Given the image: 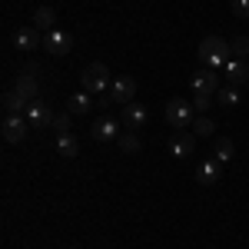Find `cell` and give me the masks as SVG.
Wrapping results in <instances>:
<instances>
[{"label": "cell", "mask_w": 249, "mask_h": 249, "mask_svg": "<svg viewBox=\"0 0 249 249\" xmlns=\"http://www.w3.org/2000/svg\"><path fill=\"white\" fill-rule=\"evenodd\" d=\"M230 7H232V17H239V20H249V0H232Z\"/></svg>", "instance_id": "obj_27"}, {"label": "cell", "mask_w": 249, "mask_h": 249, "mask_svg": "<svg viewBox=\"0 0 249 249\" xmlns=\"http://www.w3.org/2000/svg\"><path fill=\"white\" fill-rule=\"evenodd\" d=\"M230 57H232V53H230V43L219 37V34H210V37L199 43V60H203L210 70H223Z\"/></svg>", "instance_id": "obj_2"}, {"label": "cell", "mask_w": 249, "mask_h": 249, "mask_svg": "<svg viewBox=\"0 0 249 249\" xmlns=\"http://www.w3.org/2000/svg\"><path fill=\"white\" fill-rule=\"evenodd\" d=\"M216 103H223V107H236V103H239L236 87H219V90H216Z\"/></svg>", "instance_id": "obj_23"}, {"label": "cell", "mask_w": 249, "mask_h": 249, "mask_svg": "<svg viewBox=\"0 0 249 249\" xmlns=\"http://www.w3.org/2000/svg\"><path fill=\"white\" fill-rule=\"evenodd\" d=\"M223 73H226V80H230V87L246 83V80H249V60L230 57V60H226V67H223Z\"/></svg>", "instance_id": "obj_13"}, {"label": "cell", "mask_w": 249, "mask_h": 249, "mask_svg": "<svg viewBox=\"0 0 249 249\" xmlns=\"http://www.w3.org/2000/svg\"><path fill=\"white\" fill-rule=\"evenodd\" d=\"M196 179H199L203 186H213V183H219V179H223V163H219L216 156H206V160L196 166Z\"/></svg>", "instance_id": "obj_10"}, {"label": "cell", "mask_w": 249, "mask_h": 249, "mask_svg": "<svg viewBox=\"0 0 249 249\" xmlns=\"http://www.w3.org/2000/svg\"><path fill=\"white\" fill-rule=\"evenodd\" d=\"M90 107H93V96L87 93V90H80V93H73L70 100H67V113H73V116L90 113Z\"/></svg>", "instance_id": "obj_18"}, {"label": "cell", "mask_w": 249, "mask_h": 249, "mask_svg": "<svg viewBox=\"0 0 249 249\" xmlns=\"http://www.w3.org/2000/svg\"><path fill=\"white\" fill-rule=\"evenodd\" d=\"M14 90H17L23 100H40V80L34 73H20L17 83H14Z\"/></svg>", "instance_id": "obj_17"}, {"label": "cell", "mask_w": 249, "mask_h": 249, "mask_svg": "<svg viewBox=\"0 0 249 249\" xmlns=\"http://www.w3.org/2000/svg\"><path fill=\"white\" fill-rule=\"evenodd\" d=\"M30 130V123H27V116H3V126H0V133L7 143H20L23 136Z\"/></svg>", "instance_id": "obj_9"}, {"label": "cell", "mask_w": 249, "mask_h": 249, "mask_svg": "<svg viewBox=\"0 0 249 249\" xmlns=\"http://www.w3.org/2000/svg\"><path fill=\"white\" fill-rule=\"evenodd\" d=\"M70 249H80V246H70Z\"/></svg>", "instance_id": "obj_28"}, {"label": "cell", "mask_w": 249, "mask_h": 249, "mask_svg": "<svg viewBox=\"0 0 249 249\" xmlns=\"http://www.w3.org/2000/svg\"><path fill=\"white\" fill-rule=\"evenodd\" d=\"M193 120H196V110H193V100H170L166 103V123H170L173 130H186L193 126Z\"/></svg>", "instance_id": "obj_3"}, {"label": "cell", "mask_w": 249, "mask_h": 249, "mask_svg": "<svg viewBox=\"0 0 249 249\" xmlns=\"http://www.w3.org/2000/svg\"><path fill=\"white\" fill-rule=\"evenodd\" d=\"M14 47L17 50H37V47H43V34L37 27H20L14 34Z\"/></svg>", "instance_id": "obj_14"}, {"label": "cell", "mask_w": 249, "mask_h": 249, "mask_svg": "<svg viewBox=\"0 0 249 249\" xmlns=\"http://www.w3.org/2000/svg\"><path fill=\"white\" fill-rule=\"evenodd\" d=\"M213 156H216L219 163H230L232 156H236V146H232L230 136H219V140H216V146H213Z\"/></svg>", "instance_id": "obj_19"}, {"label": "cell", "mask_w": 249, "mask_h": 249, "mask_svg": "<svg viewBox=\"0 0 249 249\" xmlns=\"http://www.w3.org/2000/svg\"><path fill=\"white\" fill-rule=\"evenodd\" d=\"M90 136H93L96 143H110V140H116V136H120V120H113V116H100L93 126H90Z\"/></svg>", "instance_id": "obj_8"}, {"label": "cell", "mask_w": 249, "mask_h": 249, "mask_svg": "<svg viewBox=\"0 0 249 249\" xmlns=\"http://www.w3.org/2000/svg\"><path fill=\"white\" fill-rule=\"evenodd\" d=\"M230 53H232V57H239V60H249V37H236L230 43Z\"/></svg>", "instance_id": "obj_24"}, {"label": "cell", "mask_w": 249, "mask_h": 249, "mask_svg": "<svg viewBox=\"0 0 249 249\" xmlns=\"http://www.w3.org/2000/svg\"><path fill=\"white\" fill-rule=\"evenodd\" d=\"M133 96H136V80L133 77H116L113 87H110V93L103 96L100 103H103V107H110V103H123V107H126V103H133Z\"/></svg>", "instance_id": "obj_4"}, {"label": "cell", "mask_w": 249, "mask_h": 249, "mask_svg": "<svg viewBox=\"0 0 249 249\" xmlns=\"http://www.w3.org/2000/svg\"><path fill=\"white\" fill-rule=\"evenodd\" d=\"M213 133H216V123H213L206 113H196V120H193V136H203V140H206V136H213Z\"/></svg>", "instance_id": "obj_20"}, {"label": "cell", "mask_w": 249, "mask_h": 249, "mask_svg": "<svg viewBox=\"0 0 249 249\" xmlns=\"http://www.w3.org/2000/svg\"><path fill=\"white\" fill-rule=\"evenodd\" d=\"M43 50H47L50 57H67V53L73 50V34H67V30H50V34H43Z\"/></svg>", "instance_id": "obj_5"}, {"label": "cell", "mask_w": 249, "mask_h": 249, "mask_svg": "<svg viewBox=\"0 0 249 249\" xmlns=\"http://www.w3.org/2000/svg\"><path fill=\"white\" fill-rule=\"evenodd\" d=\"M27 123L34 126V130H47V126H53V110H50V103H43V100H30V107H27Z\"/></svg>", "instance_id": "obj_6"}, {"label": "cell", "mask_w": 249, "mask_h": 249, "mask_svg": "<svg viewBox=\"0 0 249 249\" xmlns=\"http://www.w3.org/2000/svg\"><path fill=\"white\" fill-rule=\"evenodd\" d=\"M0 107H3V116H23L27 107H30V100H23L17 90H7L3 100H0Z\"/></svg>", "instance_id": "obj_15"}, {"label": "cell", "mask_w": 249, "mask_h": 249, "mask_svg": "<svg viewBox=\"0 0 249 249\" xmlns=\"http://www.w3.org/2000/svg\"><path fill=\"white\" fill-rule=\"evenodd\" d=\"M30 27H37L40 34L57 30V10H53V7H37V10H34V23H30Z\"/></svg>", "instance_id": "obj_16"}, {"label": "cell", "mask_w": 249, "mask_h": 249, "mask_svg": "<svg viewBox=\"0 0 249 249\" xmlns=\"http://www.w3.org/2000/svg\"><path fill=\"white\" fill-rule=\"evenodd\" d=\"M77 136L73 133H63V136H57V153L60 156H77Z\"/></svg>", "instance_id": "obj_21"}, {"label": "cell", "mask_w": 249, "mask_h": 249, "mask_svg": "<svg viewBox=\"0 0 249 249\" xmlns=\"http://www.w3.org/2000/svg\"><path fill=\"white\" fill-rule=\"evenodd\" d=\"M193 146H196V136H193L190 130H173L170 133V153L176 156V160H186V156L193 153Z\"/></svg>", "instance_id": "obj_7"}, {"label": "cell", "mask_w": 249, "mask_h": 249, "mask_svg": "<svg viewBox=\"0 0 249 249\" xmlns=\"http://www.w3.org/2000/svg\"><path fill=\"white\" fill-rule=\"evenodd\" d=\"M219 73L223 70H199L196 77H193V93H213L216 96V90H219Z\"/></svg>", "instance_id": "obj_11"}, {"label": "cell", "mask_w": 249, "mask_h": 249, "mask_svg": "<svg viewBox=\"0 0 249 249\" xmlns=\"http://www.w3.org/2000/svg\"><path fill=\"white\" fill-rule=\"evenodd\" d=\"M80 87L87 90L90 96H103L110 93V87H113V80H110V67L107 63H90V67H83V73H80Z\"/></svg>", "instance_id": "obj_1"}, {"label": "cell", "mask_w": 249, "mask_h": 249, "mask_svg": "<svg viewBox=\"0 0 249 249\" xmlns=\"http://www.w3.org/2000/svg\"><path fill=\"white\" fill-rule=\"evenodd\" d=\"M146 120H150V113H146V107L143 103H126L123 107V116H120V123H126V130H140V126H146Z\"/></svg>", "instance_id": "obj_12"}, {"label": "cell", "mask_w": 249, "mask_h": 249, "mask_svg": "<svg viewBox=\"0 0 249 249\" xmlns=\"http://www.w3.org/2000/svg\"><path fill=\"white\" fill-rule=\"evenodd\" d=\"M213 103H216L213 93H193V110H196V113H206Z\"/></svg>", "instance_id": "obj_25"}, {"label": "cell", "mask_w": 249, "mask_h": 249, "mask_svg": "<svg viewBox=\"0 0 249 249\" xmlns=\"http://www.w3.org/2000/svg\"><path fill=\"white\" fill-rule=\"evenodd\" d=\"M116 143H120L123 153H140V146H143L136 133H120V136H116Z\"/></svg>", "instance_id": "obj_22"}, {"label": "cell", "mask_w": 249, "mask_h": 249, "mask_svg": "<svg viewBox=\"0 0 249 249\" xmlns=\"http://www.w3.org/2000/svg\"><path fill=\"white\" fill-rule=\"evenodd\" d=\"M70 116H73V113H57V116H53V126H50V130H53L57 136L70 133Z\"/></svg>", "instance_id": "obj_26"}]
</instances>
